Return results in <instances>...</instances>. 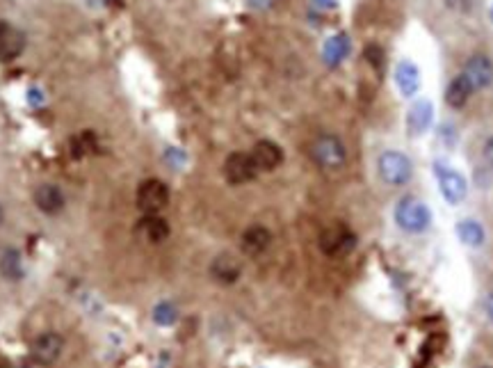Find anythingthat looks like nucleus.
<instances>
[{"mask_svg":"<svg viewBox=\"0 0 493 368\" xmlns=\"http://www.w3.org/2000/svg\"><path fill=\"white\" fill-rule=\"evenodd\" d=\"M25 48V35L7 21H0V62L16 60Z\"/></svg>","mask_w":493,"mask_h":368,"instance_id":"nucleus-9","label":"nucleus"},{"mask_svg":"<svg viewBox=\"0 0 493 368\" xmlns=\"http://www.w3.org/2000/svg\"><path fill=\"white\" fill-rule=\"evenodd\" d=\"M138 236L151 242V245H158V242H165L169 238V224L160 215H147L138 224Z\"/></svg>","mask_w":493,"mask_h":368,"instance_id":"nucleus-17","label":"nucleus"},{"mask_svg":"<svg viewBox=\"0 0 493 368\" xmlns=\"http://www.w3.org/2000/svg\"><path fill=\"white\" fill-rule=\"evenodd\" d=\"M270 245H272V233L267 227H263V224H253V227L244 229L242 238H240V247L246 256L265 254Z\"/></svg>","mask_w":493,"mask_h":368,"instance_id":"nucleus-12","label":"nucleus"},{"mask_svg":"<svg viewBox=\"0 0 493 368\" xmlns=\"http://www.w3.org/2000/svg\"><path fill=\"white\" fill-rule=\"evenodd\" d=\"M210 274H212V279H217L219 284H235L242 274V265L231 254H219L212 258Z\"/></svg>","mask_w":493,"mask_h":368,"instance_id":"nucleus-15","label":"nucleus"},{"mask_svg":"<svg viewBox=\"0 0 493 368\" xmlns=\"http://www.w3.org/2000/svg\"><path fill=\"white\" fill-rule=\"evenodd\" d=\"M251 7H256V10H267V7L274 5V0H249Z\"/></svg>","mask_w":493,"mask_h":368,"instance_id":"nucleus-25","label":"nucleus"},{"mask_svg":"<svg viewBox=\"0 0 493 368\" xmlns=\"http://www.w3.org/2000/svg\"><path fill=\"white\" fill-rule=\"evenodd\" d=\"M395 85L402 96H415L420 89V71L409 60L397 62L395 66Z\"/></svg>","mask_w":493,"mask_h":368,"instance_id":"nucleus-14","label":"nucleus"},{"mask_svg":"<svg viewBox=\"0 0 493 368\" xmlns=\"http://www.w3.org/2000/svg\"><path fill=\"white\" fill-rule=\"evenodd\" d=\"M464 76L471 82L473 89H487L493 82V62L487 55H473L469 62L464 64Z\"/></svg>","mask_w":493,"mask_h":368,"instance_id":"nucleus-8","label":"nucleus"},{"mask_svg":"<svg viewBox=\"0 0 493 368\" xmlns=\"http://www.w3.org/2000/svg\"><path fill=\"white\" fill-rule=\"evenodd\" d=\"M0 272H3L7 279H21V274H23L21 258L14 249H7L3 258H0Z\"/></svg>","mask_w":493,"mask_h":368,"instance_id":"nucleus-20","label":"nucleus"},{"mask_svg":"<svg viewBox=\"0 0 493 368\" xmlns=\"http://www.w3.org/2000/svg\"><path fill=\"white\" fill-rule=\"evenodd\" d=\"M35 204L41 213L57 215L64 208L66 199H64V192L57 186H53V183H41V186L35 190Z\"/></svg>","mask_w":493,"mask_h":368,"instance_id":"nucleus-13","label":"nucleus"},{"mask_svg":"<svg viewBox=\"0 0 493 368\" xmlns=\"http://www.w3.org/2000/svg\"><path fill=\"white\" fill-rule=\"evenodd\" d=\"M482 158H484V163H487L491 170H493V135L484 142V147H482Z\"/></svg>","mask_w":493,"mask_h":368,"instance_id":"nucleus-23","label":"nucleus"},{"mask_svg":"<svg viewBox=\"0 0 493 368\" xmlns=\"http://www.w3.org/2000/svg\"><path fill=\"white\" fill-rule=\"evenodd\" d=\"M473 87H471V82L466 80L464 73H459V76H455L452 80H450V85L446 89V101L450 108H455V110H459V108H464L466 103H469V98L473 94Z\"/></svg>","mask_w":493,"mask_h":368,"instance_id":"nucleus-19","label":"nucleus"},{"mask_svg":"<svg viewBox=\"0 0 493 368\" xmlns=\"http://www.w3.org/2000/svg\"><path fill=\"white\" fill-rule=\"evenodd\" d=\"M484 314H487V318L493 323V293H489V297L484 300Z\"/></svg>","mask_w":493,"mask_h":368,"instance_id":"nucleus-24","label":"nucleus"},{"mask_svg":"<svg viewBox=\"0 0 493 368\" xmlns=\"http://www.w3.org/2000/svg\"><path fill=\"white\" fill-rule=\"evenodd\" d=\"M153 318H156L158 325H172L176 321V309L172 304L163 302V304L156 307V314H153Z\"/></svg>","mask_w":493,"mask_h":368,"instance_id":"nucleus-22","label":"nucleus"},{"mask_svg":"<svg viewBox=\"0 0 493 368\" xmlns=\"http://www.w3.org/2000/svg\"><path fill=\"white\" fill-rule=\"evenodd\" d=\"M169 204V188L163 181L149 179L138 188V206L147 215H158Z\"/></svg>","mask_w":493,"mask_h":368,"instance_id":"nucleus-6","label":"nucleus"},{"mask_svg":"<svg viewBox=\"0 0 493 368\" xmlns=\"http://www.w3.org/2000/svg\"><path fill=\"white\" fill-rule=\"evenodd\" d=\"M251 158H253V163H256L258 172H272L284 163V152H281V147H279L277 142L260 140V142L253 145Z\"/></svg>","mask_w":493,"mask_h":368,"instance_id":"nucleus-10","label":"nucleus"},{"mask_svg":"<svg viewBox=\"0 0 493 368\" xmlns=\"http://www.w3.org/2000/svg\"><path fill=\"white\" fill-rule=\"evenodd\" d=\"M258 174V167L253 163L251 154H242L235 152L224 161V177L231 186H242V183H249L253 177Z\"/></svg>","mask_w":493,"mask_h":368,"instance_id":"nucleus-7","label":"nucleus"},{"mask_svg":"<svg viewBox=\"0 0 493 368\" xmlns=\"http://www.w3.org/2000/svg\"><path fill=\"white\" fill-rule=\"evenodd\" d=\"M434 179L441 197L446 199L450 206H459L469 197V181L459 170H455L452 165H448L443 161L434 163Z\"/></svg>","mask_w":493,"mask_h":368,"instance_id":"nucleus-4","label":"nucleus"},{"mask_svg":"<svg viewBox=\"0 0 493 368\" xmlns=\"http://www.w3.org/2000/svg\"><path fill=\"white\" fill-rule=\"evenodd\" d=\"M491 19H493V10H491Z\"/></svg>","mask_w":493,"mask_h":368,"instance_id":"nucleus-27","label":"nucleus"},{"mask_svg":"<svg viewBox=\"0 0 493 368\" xmlns=\"http://www.w3.org/2000/svg\"><path fill=\"white\" fill-rule=\"evenodd\" d=\"M3 217H5V213H3V206H0V222H3Z\"/></svg>","mask_w":493,"mask_h":368,"instance_id":"nucleus-26","label":"nucleus"},{"mask_svg":"<svg viewBox=\"0 0 493 368\" xmlns=\"http://www.w3.org/2000/svg\"><path fill=\"white\" fill-rule=\"evenodd\" d=\"M347 53H350V41H347L345 35H338L334 39H329V44L325 48V55H327V60L329 62H341L347 57Z\"/></svg>","mask_w":493,"mask_h":368,"instance_id":"nucleus-21","label":"nucleus"},{"mask_svg":"<svg viewBox=\"0 0 493 368\" xmlns=\"http://www.w3.org/2000/svg\"><path fill=\"white\" fill-rule=\"evenodd\" d=\"M377 174L386 186L402 188L413 177V163L406 154L395 152V149H386L377 158Z\"/></svg>","mask_w":493,"mask_h":368,"instance_id":"nucleus-3","label":"nucleus"},{"mask_svg":"<svg viewBox=\"0 0 493 368\" xmlns=\"http://www.w3.org/2000/svg\"><path fill=\"white\" fill-rule=\"evenodd\" d=\"M432 122H434V105L429 101H415L409 110V117H406V124H409V131L411 135H422V133H427Z\"/></svg>","mask_w":493,"mask_h":368,"instance_id":"nucleus-16","label":"nucleus"},{"mask_svg":"<svg viewBox=\"0 0 493 368\" xmlns=\"http://www.w3.org/2000/svg\"><path fill=\"white\" fill-rule=\"evenodd\" d=\"M393 220L406 233H422L432 227V211L422 199L406 195L395 204Z\"/></svg>","mask_w":493,"mask_h":368,"instance_id":"nucleus-2","label":"nucleus"},{"mask_svg":"<svg viewBox=\"0 0 493 368\" xmlns=\"http://www.w3.org/2000/svg\"><path fill=\"white\" fill-rule=\"evenodd\" d=\"M309 154L320 170L325 172H338L343 170L347 163V147L345 142L334 135V133H320V135L311 142Z\"/></svg>","mask_w":493,"mask_h":368,"instance_id":"nucleus-1","label":"nucleus"},{"mask_svg":"<svg viewBox=\"0 0 493 368\" xmlns=\"http://www.w3.org/2000/svg\"><path fill=\"white\" fill-rule=\"evenodd\" d=\"M320 249L322 254L329 258H341L347 256L356 247V236L354 231L343 222H334L320 233Z\"/></svg>","mask_w":493,"mask_h":368,"instance_id":"nucleus-5","label":"nucleus"},{"mask_svg":"<svg viewBox=\"0 0 493 368\" xmlns=\"http://www.w3.org/2000/svg\"><path fill=\"white\" fill-rule=\"evenodd\" d=\"M62 350H64V341L55 332L41 334V337H37L35 343H32V357H35L39 364H53L55 359L62 355Z\"/></svg>","mask_w":493,"mask_h":368,"instance_id":"nucleus-11","label":"nucleus"},{"mask_svg":"<svg viewBox=\"0 0 493 368\" xmlns=\"http://www.w3.org/2000/svg\"><path fill=\"white\" fill-rule=\"evenodd\" d=\"M455 233L466 247H473V249H478V247L484 245V242H487V231H484L482 224L478 220H473V217H464V220H459L457 227H455Z\"/></svg>","mask_w":493,"mask_h":368,"instance_id":"nucleus-18","label":"nucleus"}]
</instances>
